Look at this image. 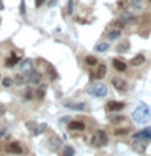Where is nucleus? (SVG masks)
<instances>
[{
    "label": "nucleus",
    "mask_w": 151,
    "mask_h": 156,
    "mask_svg": "<svg viewBox=\"0 0 151 156\" xmlns=\"http://www.w3.org/2000/svg\"><path fill=\"white\" fill-rule=\"evenodd\" d=\"M120 33H122V29L115 28V29H112V31H109L107 37H109V39H115V37H119V36H120Z\"/></svg>",
    "instance_id": "f3484780"
},
{
    "label": "nucleus",
    "mask_w": 151,
    "mask_h": 156,
    "mask_svg": "<svg viewBox=\"0 0 151 156\" xmlns=\"http://www.w3.org/2000/svg\"><path fill=\"white\" fill-rule=\"evenodd\" d=\"M112 67H114L117 72H125V70H127L125 62H122L120 58H114V60H112Z\"/></svg>",
    "instance_id": "9d476101"
},
{
    "label": "nucleus",
    "mask_w": 151,
    "mask_h": 156,
    "mask_svg": "<svg viewBox=\"0 0 151 156\" xmlns=\"http://www.w3.org/2000/svg\"><path fill=\"white\" fill-rule=\"evenodd\" d=\"M55 3H57V0H51V2H49V5H51V7H54Z\"/></svg>",
    "instance_id": "72a5a7b5"
},
{
    "label": "nucleus",
    "mask_w": 151,
    "mask_h": 156,
    "mask_svg": "<svg viewBox=\"0 0 151 156\" xmlns=\"http://www.w3.org/2000/svg\"><path fill=\"white\" fill-rule=\"evenodd\" d=\"M7 151L8 153H15V154H21L23 153V148L18 141H12V143L7 145Z\"/></svg>",
    "instance_id": "0eeeda50"
},
{
    "label": "nucleus",
    "mask_w": 151,
    "mask_h": 156,
    "mask_svg": "<svg viewBox=\"0 0 151 156\" xmlns=\"http://www.w3.org/2000/svg\"><path fill=\"white\" fill-rule=\"evenodd\" d=\"M3 112H5V106H2V104H0V115H2Z\"/></svg>",
    "instance_id": "473e14b6"
},
{
    "label": "nucleus",
    "mask_w": 151,
    "mask_h": 156,
    "mask_svg": "<svg viewBox=\"0 0 151 156\" xmlns=\"http://www.w3.org/2000/svg\"><path fill=\"white\" fill-rule=\"evenodd\" d=\"M26 81L28 83H33V85H39L41 83V73L39 72H36V70H29V72H26Z\"/></svg>",
    "instance_id": "20e7f679"
},
{
    "label": "nucleus",
    "mask_w": 151,
    "mask_h": 156,
    "mask_svg": "<svg viewBox=\"0 0 151 156\" xmlns=\"http://www.w3.org/2000/svg\"><path fill=\"white\" fill-rule=\"evenodd\" d=\"M149 115H151V109L148 104H145V102H140L138 107L132 112V119L133 122L136 124H146V122L149 120Z\"/></svg>",
    "instance_id": "f257e3e1"
},
{
    "label": "nucleus",
    "mask_w": 151,
    "mask_h": 156,
    "mask_svg": "<svg viewBox=\"0 0 151 156\" xmlns=\"http://www.w3.org/2000/svg\"><path fill=\"white\" fill-rule=\"evenodd\" d=\"M107 49H109V44H107V42H97L96 47H94V51L96 52H106Z\"/></svg>",
    "instance_id": "dca6fc26"
},
{
    "label": "nucleus",
    "mask_w": 151,
    "mask_h": 156,
    "mask_svg": "<svg viewBox=\"0 0 151 156\" xmlns=\"http://www.w3.org/2000/svg\"><path fill=\"white\" fill-rule=\"evenodd\" d=\"M125 107V102L122 101H109L107 102V109L109 111H122Z\"/></svg>",
    "instance_id": "6e6552de"
},
{
    "label": "nucleus",
    "mask_w": 151,
    "mask_h": 156,
    "mask_svg": "<svg viewBox=\"0 0 151 156\" xmlns=\"http://www.w3.org/2000/svg\"><path fill=\"white\" fill-rule=\"evenodd\" d=\"M124 120V115H115V117H111V122L112 124H119V122Z\"/></svg>",
    "instance_id": "5701e85b"
},
{
    "label": "nucleus",
    "mask_w": 151,
    "mask_h": 156,
    "mask_svg": "<svg viewBox=\"0 0 151 156\" xmlns=\"http://www.w3.org/2000/svg\"><path fill=\"white\" fill-rule=\"evenodd\" d=\"M31 91H33L31 88H28V90H26V93H24V98H28V99H29V98L33 96V93H31Z\"/></svg>",
    "instance_id": "c756f323"
},
{
    "label": "nucleus",
    "mask_w": 151,
    "mask_h": 156,
    "mask_svg": "<svg viewBox=\"0 0 151 156\" xmlns=\"http://www.w3.org/2000/svg\"><path fill=\"white\" fill-rule=\"evenodd\" d=\"M68 130H75V132H81L85 130V124L80 120H72L70 124H68Z\"/></svg>",
    "instance_id": "1a4fd4ad"
},
{
    "label": "nucleus",
    "mask_w": 151,
    "mask_h": 156,
    "mask_svg": "<svg viewBox=\"0 0 151 156\" xmlns=\"http://www.w3.org/2000/svg\"><path fill=\"white\" fill-rule=\"evenodd\" d=\"M0 10H3V0H0Z\"/></svg>",
    "instance_id": "f704fd0d"
},
{
    "label": "nucleus",
    "mask_w": 151,
    "mask_h": 156,
    "mask_svg": "<svg viewBox=\"0 0 151 156\" xmlns=\"http://www.w3.org/2000/svg\"><path fill=\"white\" fill-rule=\"evenodd\" d=\"M135 138H146V140H151V129H146L143 132H138L135 133Z\"/></svg>",
    "instance_id": "ddd939ff"
},
{
    "label": "nucleus",
    "mask_w": 151,
    "mask_h": 156,
    "mask_svg": "<svg viewBox=\"0 0 151 156\" xmlns=\"http://www.w3.org/2000/svg\"><path fill=\"white\" fill-rule=\"evenodd\" d=\"M85 62L88 63V65H91V67H96V65H97V58L93 57V55H88V57L85 58Z\"/></svg>",
    "instance_id": "6ab92c4d"
},
{
    "label": "nucleus",
    "mask_w": 151,
    "mask_h": 156,
    "mask_svg": "<svg viewBox=\"0 0 151 156\" xmlns=\"http://www.w3.org/2000/svg\"><path fill=\"white\" fill-rule=\"evenodd\" d=\"M128 46H130L128 42H122L120 46L117 47V52H124V51H127V49H128Z\"/></svg>",
    "instance_id": "4be33fe9"
},
{
    "label": "nucleus",
    "mask_w": 151,
    "mask_h": 156,
    "mask_svg": "<svg viewBox=\"0 0 151 156\" xmlns=\"http://www.w3.org/2000/svg\"><path fill=\"white\" fill-rule=\"evenodd\" d=\"M112 86H114L117 91H120V93H125L127 91V83H125L124 78L114 76V78H112Z\"/></svg>",
    "instance_id": "39448f33"
},
{
    "label": "nucleus",
    "mask_w": 151,
    "mask_h": 156,
    "mask_svg": "<svg viewBox=\"0 0 151 156\" xmlns=\"http://www.w3.org/2000/svg\"><path fill=\"white\" fill-rule=\"evenodd\" d=\"M128 133V129H117L115 130V135H125Z\"/></svg>",
    "instance_id": "a878e982"
},
{
    "label": "nucleus",
    "mask_w": 151,
    "mask_h": 156,
    "mask_svg": "<svg viewBox=\"0 0 151 156\" xmlns=\"http://www.w3.org/2000/svg\"><path fill=\"white\" fill-rule=\"evenodd\" d=\"M65 107L75 109V111H83L85 109V104H83V102H65Z\"/></svg>",
    "instance_id": "f8f14e48"
},
{
    "label": "nucleus",
    "mask_w": 151,
    "mask_h": 156,
    "mask_svg": "<svg viewBox=\"0 0 151 156\" xmlns=\"http://www.w3.org/2000/svg\"><path fill=\"white\" fill-rule=\"evenodd\" d=\"M31 65H33V62H31V60H23V62H21V67H28V68H31Z\"/></svg>",
    "instance_id": "c85d7f7f"
},
{
    "label": "nucleus",
    "mask_w": 151,
    "mask_h": 156,
    "mask_svg": "<svg viewBox=\"0 0 151 156\" xmlns=\"http://www.w3.org/2000/svg\"><path fill=\"white\" fill-rule=\"evenodd\" d=\"M72 7H73V0H70V2H68V10H67V13H68V15L72 13Z\"/></svg>",
    "instance_id": "7c9ffc66"
},
{
    "label": "nucleus",
    "mask_w": 151,
    "mask_h": 156,
    "mask_svg": "<svg viewBox=\"0 0 151 156\" xmlns=\"http://www.w3.org/2000/svg\"><path fill=\"white\" fill-rule=\"evenodd\" d=\"M88 93L94 98H104L107 94V86L101 81H96V83H91L90 88H88Z\"/></svg>",
    "instance_id": "f03ea898"
},
{
    "label": "nucleus",
    "mask_w": 151,
    "mask_h": 156,
    "mask_svg": "<svg viewBox=\"0 0 151 156\" xmlns=\"http://www.w3.org/2000/svg\"><path fill=\"white\" fill-rule=\"evenodd\" d=\"M15 83H16V85H21V83L24 81V78H23V75H16L15 76V80H13Z\"/></svg>",
    "instance_id": "393cba45"
},
{
    "label": "nucleus",
    "mask_w": 151,
    "mask_h": 156,
    "mask_svg": "<svg viewBox=\"0 0 151 156\" xmlns=\"http://www.w3.org/2000/svg\"><path fill=\"white\" fill-rule=\"evenodd\" d=\"M143 62H145V55H143V54H138V55H135V57L130 60V65H132V67H138V65H141Z\"/></svg>",
    "instance_id": "9b49d317"
},
{
    "label": "nucleus",
    "mask_w": 151,
    "mask_h": 156,
    "mask_svg": "<svg viewBox=\"0 0 151 156\" xmlns=\"http://www.w3.org/2000/svg\"><path fill=\"white\" fill-rule=\"evenodd\" d=\"M106 72H107V68H106L104 63H97V65H96V70L91 72V78H104Z\"/></svg>",
    "instance_id": "423d86ee"
},
{
    "label": "nucleus",
    "mask_w": 151,
    "mask_h": 156,
    "mask_svg": "<svg viewBox=\"0 0 151 156\" xmlns=\"http://www.w3.org/2000/svg\"><path fill=\"white\" fill-rule=\"evenodd\" d=\"M49 73H51V76H52V80H57V72L54 70L52 67H49Z\"/></svg>",
    "instance_id": "bb28decb"
},
{
    "label": "nucleus",
    "mask_w": 151,
    "mask_h": 156,
    "mask_svg": "<svg viewBox=\"0 0 151 156\" xmlns=\"http://www.w3.org/2000/svg\"><path fill=\"white\" fill-rule=\"evenodd\" d=\"M73 153H75V151H73V148H72V146H67V148L63 150L62 156H73Z\"/></svg>",
    "instance_id": "412c9836"
},
{
    "label": "nucleus",
    "mask_w": 151,
    "mask_h": 156,
    "mask_svg": "<svg viewBox=\"0 0 151 156\" xmlns=\"http://www.w3.org/2000/svg\"><path fill=\"white\" fill-rule=\"evenodd\" d=\"M36 94H37V98H44V94H46V86L42 85V86L37 90V93H36Z\"/></svg>",
    "instance_id": "b1692460"
},
{
    "label": "nucleus",
    "mask_w": 151,
    "mask_h": 156,
    "mask_svg": "<svg viewBox=\"0 0 151 156\" xmlns=\"http://www.w3.org/2000/svg\"><path fill=\"white\" fill-rule=\"evenodd\" d=\"M18 62H19V57H18V55H15V54H13L12 57H8L7 60H5V65H7V67H15Z\"/></svg>",
    "instance_id": "4468645a"
},
{
    "label": "nucleus",
    "mask_w": 151,
    "mask_h": 156,
    "mask_svg": "<svg viewBox=\"0 0 151 156\" xmlns=\"http://www.w3.org/2000/svg\"><path fill=\"white\" fill-rule=\"evenodd\" d=\"M42 3H44V0H36V7H41Z\"/></svg>",
    "instance_id": "2f4dec72"
},
{
    "label": "nucleus",
    "mask_w": 151,
    "mask_h": 156,
    "mask_svg": "<svg viewBox=\"0 0 151 156\" xmlns=\"http://www.w3.org/2000/svg\"><path fill=\"white\" fill-rule=\"evenodd\" d=\"M12 83H13V80H12V78H10V76L3 78V86H10V85H12Z\"/></svg>",
    "instance_id": "cd10ccee"
},
{
    "label": "nucleus",
    "mask_w": 151,
    "mask_h": 156,
    "mask_svg": "<svg viewBox=\"0 0 151 156\" xmlns=\"http://www.w3.org/2000/svg\"><path fill=\"white\" fill-rule=\"evenodd\" d=\"M109 141V136L104 130H96L94 133L91 135V145L93 146H104Z\"/></svg>",
    "instance_id": "7ed1b4c3"
},
{
    "label": "nucleus",
    "mask_w": 151,
    "mask_h": 156,
    "mask_svg": "<svg viewBox=\"0 0 151 156\" xmlns=\"http://www.w3.org/2000/svg\"><path fill=\"white\" fill-rule=\"evenodd\" d=\"M49 141H51V146H52L54 150H57L58 146H60V138H58V136H52Z\"/></svg>",
    "instance_id": "a211bd4d"
},
{
    "label": "nucleus",
    "mask_w": 151,
    "mask_h": 156,
    "mask_svg": "<svg viewBox=\"0 0 151 156\" xmlns=\"http://www.w3.org/2000/svg\"><path fill=\"white\" fill-rule=\"evenodd\" d=\"M46 129H47L46 124H41V125H36V124H34V135H39L41 132H44Z\"/></svg>",
    "instance_id": "aec40b11"
},
{
    "label": "nucleus",
    "mask_w": 151,
    "mask_h": 156,
    "mask_svg": "<svg viewBox=\"0 0 151 156\" xmlns=\"http://www.w3.org/2000/svg\"><path fill=\"white\" fill-rule=\"evenodd\" d=\"M130 5H132V10H133V12H141V8H143L141 0H132Z\"/></svg>",
    "instance_id": "2eb2a0df"
}]
</instances>
